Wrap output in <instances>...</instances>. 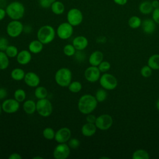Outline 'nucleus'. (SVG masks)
I'll use <instances>...</instances> for the list:
<instances>
[{"mask_svg": "<svg viewBox=\"0 0 159 159\" xmlns=\"http://www.w3.org/2000/svg\"><path fill=\"white\" fill-rule=\"evenodd\" d=\"M97 104L98 101L94 96L91 94H84L80 98L78 107L81 113L89 114L96 109Z\"/></svg>", "mask_w": 159, "mask_h": 159, "instance_id": "1", "label": "nucleus"}, {"mask_svg": "<svg viewBox=\"0 0 159 159\" xmlns=\"http://www.w3.org/2000/svg\"><path fill=\"white\" fill-rule=\"evenodd\" d=\"M6 14L12 20H19L24 15V5L19 1H14L9 4L6 7Z\"/></svg>", "mask_w": 159, "mask_h": 159, "instance_id": "2", "label": "nucleus"}, {"mask_svg": "<svg viewBox=\"0 0 159 159\" xmlns=\"http://www.w3.org/2000/svg\"><path fill=\"white\" fill-rule=\"evenodd\" d=\"M55 32L54 29L48 25L41 27L37 32V39L43 44L51 42L55 38Z\"/></svg>", "mask_w": 159, "mask_h": 159, "instance_id": "3", "label": "nucleus"}, {"mask_svg": "<svg viewBox=\"0 0 159 159\" xmlns=\"http://www.w3.org/2000/svg\"><path fill=\"white\" fill-rule=\"evenodd\" d=\"M71 71L67 68H62L59 69L56 72L55 76L56 83L61 87L68 86L71 83Z\"/></svg>", "mask_w": 159, "mask_h": 159, "instance_id": "4", "label": "nucleus"}, {"mask_svg": "<svg viewBox=\"0 0 159 159\" xmlns=\"http://www.w3.org/2000/svg\"><path fill=\"white\" fill-rule=\"evenodd\" d=\"M36 110L41 116L48 117L52 112V103L46 98L39 99L36 103Z\"/></svg>", "mask_w": 159, "mask_h": 159, "instance_id": "5", "label": "nucleus"}, {"mask_svg": "<svg viewBox=\"0 0 159 159\" xmlns=\"http://www.w3.org/2000/svg\"><path fill=\"white\" fill-rule=\"evenodd\" d=\"M101 86L105 89L112 90L117 86V80L116 78L109 73H104L99 78Z\"/></svg>", "mask_w": 159, "mask_h": 159, "instance_id": "6", "label": "nucleus"}, {"mask_svg": "<svg viewBox=\"0 0 159 159\" xmlns=\"http://www.w3.org/2000/svg\"><path fill=\"white\" fill-rule=\"evenodd\" d=\"M23 29V25L20 21L18 20H13L7 24L6 31L10 37H17L22 32Z\"/></svg>", "mask_w": 159, "mask_h": 159, "instance_id": "7", "label": "nucleus"}, {"mask_svg": "<svg viewBox=\"0 0 159 159\" xmlns=\"http://www.w3.org/2000/svg\"><path fill=\"white\" fill-rule=\"evenodd\" d=\"M83 14L80 10L72 8L67 13V20L72 26L80 25L83 21Z\"/></svg>", "mask_w": 159, "mask_h": 159, "instance_id": "8", "label": "nucleus"}, {"mask_svg": "<svg viewBox=\"0 0 159 159\" xmlns=\"http://www.w3.org/2000/svg\"><path fill=\"white\" fill-rule=\"evenodd\" d=\"M113 120L112 117L109 114H102L96 117L95 125L97 128L101 130L109 129L112 125Z\"/></svg>", "mask_w": 159, "mask_h": 159, "instance_id": "9", "label": "nucleus"}, {"mask_svg": "<svg viewBox=\"0 0 159 159\" xmlns=\"http://www.w3.org/2000/svg\"><path fill=\"white\" fill-rule=\"evenodd\" d=\"M57 32L58 37L61 39H68L73 34V26L68 22H63L58 27Z\"/></svg>", "mask_w": 159, "mask_h": 159, "instance_id": "10", "label": "nucleus"}, {"mask_svg": "<svg viewBox=\"0 0 159 159\" xmlns=\"http://www.w3.org/2000/svg\"><path fill=\"white\" fill-rule=\"evenodd\" d=\"M69 146L65 143H60L56 146L53 151V157L56 159H65L70 155Z\"/></svg>", "mask_w": 159, "mask_h": 159, "instance_id": "11", "label": "nucleus"}, {"mask_svg": "<svg viewBox=\"0 0 159 159\" xmlns=\"http://www.w3.org/2000/svg\"><path fill=\"white\" fill-rule=\"evenodd\" d=\"M100 70L98 66H91L86 69L84 71V77L89 82L94 83L100 78Z\"/></svg>", "mask_w": 159, "mask_h": 159, "instance_id": "12", "label": "nucleus"}, {"mask_svg": "<svg viewBox=\"0 0 159 159\" xmlns=\"http://www.w3.org/2000/svg\"><path fill=\"white\" fill-rule=\"evenodd\" d=\"M19 102L16 99H8L5 100L2 104V110L6 113L16 112L19 108Z\"/></svg>", "mask_w": 159, "mask_h": 159, "instance_id": "13", "label": "nucleus"}, {"mask_svg": "<svg viewBox=\"0 0 159 159\" xmlns=\"http://www.w3.org/2000/svg\"><path fill=\"white\" fill-rule=\"evenodd\" d=\"M71 137V131L67 127L60 129L55 134V139L58 143H65Z\"/></svg>", "mask_w": 159, "mask_h": 159, "instance_id": "14", "label": "nucleus"}, {"mask_svg": "<svg viewBox=\"0 0 159 159\" xmlns=\"http://www.w3.org/2000/svg\"><path fill=\"white\" fill-rule=\"evenodd\" d=\"M24 81L29 86L36 87L40 83V78L36 73L34 72H28L25 75Z\"/></svg>", "mask_w": 159, "mask_h": 159, "instance_id": "15", "label": "nucleus"}, {"mask_svg": "<svg viewBox=\"0 0 159 159\" xmlns=\"http://www.w3.org/2000/svg\"><path fill=\"white\" fill-rule=\"evenodd\" d=\"M141 26L143 31L147 34H152L156 29L155 22L151 19H146L143 20Z\"/></svg>", "mask_w": 159, "mask_h": 159, "instance_id": "16", "label": "nucleus"}, {"mask_svg": "<svg viewBox=\"0 0 159 159\" xmlns=\"http://www.w3.org/2000/svg\"><path fill=\"white\" fill-rule=\"evenodd\" d=\"M88 44V39L84 36H78L73 40V45L76 50L81 51L84 50Z\"/></svg>", "mask_w": 159, "mask_h": 159, "instance_id": "17", "label": "nucleus"}, {"mask_svg": "<svg viewBox=\"0 0 159 159\" xmlns=\"http://www.w3.org/2000/svg\"><path fill=\"white\" fill-rule=\"evenodd\" d=\"M103 54L100 51H95L93 52L89 58V62L92 66H98V65L102 61Z\"/></svg>", "mask_w": 159, "mask_h": 159, "instance_id": "18", "label": "nucleus"}, {"mask_svg": "<svg viewBox=\"0 0 159 159\" xmlns=\"http://www.w3.org/2000/svg\"><path fill=\"white\" fill-rule=\"evenodd\" d=\"M96 128L95 124L87 122L81 128L82 134L86 137H91L96 133Z\"/></svg>", "mask_w": 159, "mask_h": 159, "instance_id": "19", "label": "nucleus"}, {"mask_svg": "<svg viewBox=\"0 0 159 159\" xmlns=\"http://www.w3.org/2000/svg\"><path fill=\"white\" fill-rule=\"evenodd\" d=\"M32 56L30 52L27 50H22L18 53L17 55V61L19 64L26 65L31 60Z\"/></svg>", "mask_w": 159, "mask_h": 159, "instance_id": "20", "label": "nucleus"}, {"mask_svg": "<svg viewBox=\"0 0 159 159\" xmlns=\"http://www.w3.org/2000/svg\"><path fill=\"white\" fill-rule=\"evenodd\" d=\"M139 9L140 12L143 14H148L153 11V7L152 5V2L148 1H145L142 2L139 6Z\"/></svg>", "mask_w": 159, "mask_h": 159, "instance_id": "21", "label": "nucleus"}, {"mask_svg": "<svg viewBox=\"0 0 159 159\" xmlns=\"http://www.w3.org/2000/svg\"><path fill=\"white\" fill-rule=\"evenodd\" d=\"M29 49L30 52L33 53H38L40 52L43 49V43L40 40H33L29 45Z\"/></svg>", "mask_w": 159, "mask_h": 159, "instance_id": "22", "label": "nucleus"}, {"mask_svg": "<svg viewBox=\"0 0 159 159\" xmlns=\"http://www.w3.org/2000/svg\"><path fill=\"white\" fill-rule=\"evenodd\" d=\"M52 11L57 15H60L63 13L65 11L64 4L59 1H56L50 6Z\"/></svg>", "mask_w": 159, "mask_h": 159, "instance_id": "23", "label": "nucleus"}, {"mask_svg": "<svg viewBox=\"0 0 159 159\" xmlns=\"http://www.w3.org/2000/svg\"><path fill=\"white\" fill-rule=\"evenodd\" d=\"M147 65L152 70H159V55L154 54L150 56L148 60Z\"/></svg>", "mask_w": 159, "mask_h": 159, "instance_id": "24", "label": "nucleus"}, {"mask_svg": "<svg viewBox=\"0 0 159 159\" xmlns=\"http://www.w3.org/2000/svg\"><path fill=\"white\" fill-rule=\"evenodd\" d=\"M23 109L27 114H32L36 110V103L32 100H27L24 103Z\"/></svg>", "mask_w": 159, "mask_h": 159, "instance_id": "25", "label": "nucleus"}, {"mask_svg": "<svg viewBox=\"0 0 159 159\" xmlns=\"http://www.w3.org/2000/svg\"><path fill=\"white\" fill-rule=\"evenodd\" d=\"M132 158L133 159H148L150 158V155L146 150L138 149L133 153Z\"/></svg>", "mask_w": 159, "mask_h": 159, "instance_id": "26", "label": "nucleus"}, {"mask_svg": "<svg viewBox=\"0 0 159 159\" xmlns=\"http://www.w3.org/2000/svg\"><path fill=\"white\" fill-rule=\"evenodd\" d=\"M25 73L21 68H15L11 72V77L16 81H20L25 76Z\"/></svg>", "mask_w": 159, "mask_h": 159, "instance_id": "27", "label": "nucleus"}, {"mask_svg": "<svg viewBox=\"0 0 159 159\" xmlns=\"http://www.w3.org/2000/svg\"><path fill=\"white\" fill-rule=\"evenodd\" d=\"M128 24L132 29H137L141 25L142 20L138 16H133L129 18Z\"/></svg>", "mask_w": 159, "mask_h": 159, "instance_id": "28", "label": "nucleus"}, {"mask_svg": "<svg viewBox=\"0 0 159 159\" xmlns=\"http://www.w3.org/2000/svg\"><path fill=\"white\" fill-rule=\"evenodd\" d=\"M9 65L8 56L3 51H0V70H5Z\"/></svg>", "mask_w": 159, "mask_h": 159, "instance_id": "29", "label": "nucleus"}, {"mask_svg": "<svg viewBox=\"0 0 159 159\" xmlns=\"http://www.w3.org/2000/svg\"><path fill=\"white\" fill-rule=\"evenodd\" d=\"M47 94L48 92L47 89L43 86L37 87L35 90V96L39 99L46 98Z\"/></svg>", "mask_w": 159, "mask_h": 159, "instance_id": "30", "label": "nucleus"}, {"mask_svg": "<svg viewBox=\"0 0 159 159\" xmlns=\"http://www.w3.org/2000/svg\"><path fill=\"white\" fill-rule=\"evenodd\" d=\"M107 92L106 91L105 89H99L95 95V98L98 102H102L105 101L107 98Z\"/></svg>", "mask_w": 159, "mask_h": 159, "instance_id": "31", "label": "nucleus"}, {"mask_svg": "<svg viewBox=\"0 0 159 159\" xmlns=\"http://www.w3.org/2000/svg\"><path fill=\"white\" fill-rule=\"evenodd\" d=\"M82 88V84L79 81H73L68 86L69 90L72 93H78L81 91Z\"/></svg>", "mask_w": 159, "mask_h": 159, "instance_id": "32", "label": "nucleus"}, {"mask_svg": "<svg viewBox=\"0 0 159 159\" xmlns=\"http://www.w3.org/2000/svg\"><path fill=\"white\" fill-rule=\"evenodd\" d=\"M5 51L9 57H14L18 54L17 48L14 45H9Z\"/></svg>", "mask_w": 159, "mask_h": 159, "instance_id": "33", "label": "nucleus"}, {"mask_svg": "<svg viewBox=\"0 0 159 159\" xmlns=\"http://www.w3.org/2000/svg\"><path fill=\"white\" fill-rule=\"evenodd\" d=\"M26 97L25 92L22 89H17L14 93V98L19 102H22Z\"/></svg>", "mask_w": 159, "mask_h": 159, "instance_id": "34", "label": "nucleus"}, {"mask_svg": "<svg viewBox=\"0 0 159 159\" xmlns=\"http://www.w3.org/2000/svg\"><path fill=\"white\" fill-rule=\"evenodd\" d=\"M55 134L54 130L50 127H47L43 131V135L47 140H52L55 138Z\"/></svg>", "mask_w": 159, "mask_h": 159, "instance_id": "35", "label": "nucleus"}, {"mask_svg": "<svg viewBox=\"0 0 159 159\" xmlns=\"http://www.w3.org/2000/svg\"><path fill=\"white\" fill-rule=\"evenodd\" d=\"M75 48L73 45L71 44H68L65 45L63 48V52L65 55L68 57L73 56L75 53Z\"/></svg>", "mask_w": 159, "mask_h": 159, "instance_id": "36", "label": "nucleus"}, {"mask_svg": "<svg viewBox=\"0 0 159 159\" xmlns=\"http://www.w3.org/2000/svg\"><path fill=\"white\" fill-rule=\"evenodd\" d=\"M140 73L144 78H148L151 76L152 73V69L147 65L143 66L140 70Z\"/></svg>", "mask_w": 159, "mask_h": 159, "instance_id": "37", "label": "nucleus"}, {"mask_svg": "<svg viewBox=\"0 0 159 159\" xmlns=\"http://www.w3.org/2000/svg\"><path fill=\"white\" fill-rule=\"evenodd\" d=\"M111 68V64L107 61H102L99 65L98 68L101 72H106Z\"/></svg>", "mask_w": 159, "mask_h": 159, "instance_id": "38", "label": "nucleus"}, {"mask_svg": "<svg viewBox=\"0 0 159 159\" xmlns=\"http://www.w3.org/2000/svg\"><path fill=\"white\" fill-rule=\"evenodd\" d=\"M56 1L57 0H39V4L42 7L48 8Z\"/></svg>", "mask_w": 159, "mask_h": 159, "instance_id": "39", "label": "nucleus"}, {"mask_svg": "<svg viewBox=\"0 0 159 159\" xmlns=\"http://www.w3.org/2000/svg\"><path fill=\"white\" fill-rule=\"evenodd\" d=\"M9 42L5 37H0V51H5L8 45Z\"/></svg>", "mask_w": 159, "mask_h": 159, "instance_id": "40", "label": "nucleus"}, {"mask_svg": "<svg viewBox=\"0 0 159 159\" xmlns=\"http://www.w3.org/2000/svg\"><path fill=\"white\" fill-rule=\"evenodd\" d=\"M79 145H80V141L75 138L70 139V140L68 142V146L73 149L78 148Z\"/></svg>", "mask_w": 159, "mask_h": 159, "instance_id": "41", "label": "nucleus"}, {"mask_svg": "<svg viewBox=\"0 0 159 159\" xmlns=\"http://www.w3.org/2000/svg\"><path fill=\"white\" fill-rule=\"evenodd\" d=\"M152 19L155 23L159 24V7L152 11Z\"/></svg>", "mask_w": 159, "mask_h": 159, "instance_id": "42", "label": "nucleus"}, {"mask_svg": "<svg viewBox=\"0 0 159 159\" xmlns=\"http://www.w3.org/2000/svg\"><path fill=\"white\" fill-rule=\"evenodd\" d=\"M96 120V117L93 115V114H88L86 117V121L87 122H89V123H93L94 124Z\"/></svg>", "mask_w": 159, "mask_h": 159, "instance_id": "43", "label": "nucleus"}, {"mask_svg": "<svg viewBox=\"0 0 159 159\" xmlns=\"http://www.w3.org/2000/svg\"><path fill=\"white\" fill-rule=\"evenodd\" d=\"M7 96V91L4 88H0V99H4Z\"/></svg>", "mask_w": 159, "mask_h": 159, "instance_id": "44", "label": "nucleus"}, {"mask_svg": "<svg viewBox=\"0 0 159 159\" xmlns=\"http://www.w3.org/2000/svg\"><path fill=\"white\" fill-rule=\"evenodd\" d=\"M21 156L17 153H14L11 154V155L9 157V159H21Z\"/></svg>", "mask_w": 159, "mask_h": 159, "instance_id": "45", "label": "nucleus"}, {"mask_svg": "<svg viewBox=\"0 0 159 159\" xmlns=\"http://www.w3.org/2000/svg\"><path fill=\"white\" fill-rule=\"evenodd\" d=\"M6 14V9H4L2 7H0V20H2L4 18Z\"/></svg>", "mask_w": 159, "mask_h": 159, "instance_id": "46", "label": "nucleus"}, {"mask_svg": "<svg viewBox=\"0 0 159 159\" xmlns=\"http://www.w3.org/2000/svg\"><path fill=\"white\" fill-rule=\"evenodd\" d=\"M114 2L118 5L123 6L127 2V0H114Z\"/></svg>", "mask_w": 159, "mask_h": 159, "instance_id": "47", "label": "nucleus"}, {"mask_svg": "<svg viewBox=\"0 0 159 159\" xmlns=\"http://www.w3.org/2000/svg\"><path fill=\"white\" fill-rule=\"evenodd\" d=\"M152 2V5L153 7V9H155V8H157L159 7V1L158 0H153Z\"/></svg>", "mask_w": 159, "mask_h": 159, "instance_id": "48", "label": "nucleus"}, {"mask_svg": "<svg viewBox=\"0 0 159 159\" xmlns=\"http://www.w3.org/2000/svg\"><path fill=\"white\" fill-rule=\"evenodd\" d=\"M156 107H157V109L159 111V98L158 99L157 101V103H156Z\"/></svg>", "mask_w": 159, "mask_h": 159, "instance_id": "49", "label": "nucleus"}, {"mask_svg": "<svg viewBox=\"0 0 159 159\" xmlns=\"http://www.w3.org/2000/svg\"><path fill=\"white\" fill-rule=\"evenodd\" d=\"M37 158H39V159H43L42 157H34V159H37Z\"/></svg>", "mask_w": 159, "mask_h": 159, "instance_id": "50", "label": "nucleus"}, {"mask_svg": "<svg viewBox=\"0 0 159 159\" xmlns=\"http://www.w3.org/2000/svg\"><path fill=\"white\" fill-rule=\"evenodd\" d=\"M2 106L0 104V114H1V111H2Z\"/></svg>", "mask_w": 159, "mask_h": 159, "instance_id": "51", "label": "nucleus"}, {"mask_svg": "<svg viewBox=\"0 0 159 159\" xmlns=\"http://www.w3.org/2000/svg\"><path fill=\"white\" fill-rule=\"evenodd\" d=\"M101 158H107V157H101Z\"/></svg>", "mask_w": 159, "mask_h": 159, "instance_id": "52", "label": "nucleus"}]
</instances>
